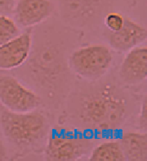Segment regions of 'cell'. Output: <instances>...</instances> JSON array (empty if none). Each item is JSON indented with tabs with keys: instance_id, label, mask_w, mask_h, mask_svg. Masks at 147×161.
Instances as JSON below:
<instances>
[{
	"instance_id": "cell-1",
	"label": "cell",
	"mask_w": 147,
	"mask_h": 161,
	"mask_svg": "<svg viewBox=\"0 0 147 161\" xmlns=\"http://www.w3.org/2000/svg\"><path fill=\"white\" fill-rule=\"evenodd\" d=\"M114 69L95 81L77 79L57 121L77 127L97 140L115 137L124 128L134 124L145 91L120 84Z\"/></svg>"
},
{
	"instance_id": "cell-2",
	"label": "cell",
	"mask_w": 147,
	"mask_h": 161,
	"mask_svg": "<svg viewBox=\"0 0 147 161\" xmlns=\"http://www.w3.org/2000/svg\"><path fill=\"white\" fill-rule=\"evenodd\" d=\"M47 21L33 28L29 57L12 72L38 94L44 108L55 114L61 111L77 80L69 68V55L84 34Z\"/></svg>"
},
{
	"instance_id": "cell-3",
	"label": "cell",
	"mask_w": 147,
	"mask_h": 161,
	"mask_svg": "<svg viewBox=\"0 0 147 161\" xmlns=\"http://www.w3.org/2000/svg\"><path fill=\"white\" fill-rule=\"evenodd\" d=\"M55 114L44 107L29 112H13L0 104V131L17 157L43 154Z\"/></svg>"
},
{
	"instance_id": "cell-4",
	"label": "cell",
	"mask_w": 147,
	"mask_h": 161,
	"mask_svg": "<svg viewBox=\"0 0 147 161\" xmlns=\"http://www.w3.org/2000/svg\"><path fill=\"white\" fill-rule=\"evenodd\" d=\"M59 18L68 27L97 35L103 26V18L112 11L127 13L136 0H56Z\"/></svg>"
},
{
	"instance_id": "cell-5",
	"label": "cell",
	"mask_w": 147,
	"mask_h": 161,
	"mask_svg": "<svg viewBox=\"0 0 147 161\" xmlns=\"http://www.w3.org/2000/svg\"><path fill=\"white\" fill-rule=\"evenodd\" d=\"M97 140L65 122L53 124L43 150L45 160H80L88 158Z\"/></svg>"
},
{
	"instance_id": "cell-6",
	"label": "cell",
	"mask_w": 147,
	"mask_h": 161,
	"mask_svg": "<svg viewBox=\"0 0 147 161\" xmlns=\"http://www.w3.org/2000/svg\"><path fill=\"white\" fill-rule=\"evenodd\" d=\"M116 54L105 42L85 43L70 52L69 68L79 80H98L115 68Z\"/></svg>"
},
{
	"instance_id": "cell-7",
	"label": "cell",
	"mask_w": 147,
	"mask_h": 161,
	"mask_svg": "<svg viewBox=\"0 0 147 161\" xmlns=\"http://www.w3.org/2000/svg\"><path fill=\"white\" fill-rule=\"evenodd\" d=\"M0 104L13 112L24 113L43 107L38 94L13 74L0 72Z\"/></svg>"
},
{
	"instance_id": "cell-8",
	"label": "cell",
	"mask_w": 147,
	"mask_h": 161,
	"mask_svg": "<svg viewBox=\"0 0 147 161\" xmlns=\"http://www.w3.org/2000/svg\"><path fill=\"white\" fill-rule=\"evenodd\" d=\"M120 84L132 89H141L147 78V48L140 45L124 53L120 63L114 69Z\"/></svg>"
},
{
	"instance_id": "cell-9",
	"label": "cell",
	"mask_w": 147,
	"mask_h": 161,
	"mask_svg": "<svg viewBox=\"0 0 147 161\" xmlns=\"http://www.w3.org/2000/svg\"><path fill=\"white\" fill-rule=\"evenodd\" d=\"M97 36L114 52L121 54L138 45L145 44L147 32L145 25L126 13L124 24L119 31L113 32L102 27Z\"/></svg>"
},
{
	"instance_id": "cell-10",
	"label": "cell",
	"mask_w": 147,
	"mask_h": 161,
	"mask_svg": "<svg viewBox=\"0 0 147 161\" xmlns=\"http://www.w3.org/2000/svg\"><path fill=\"white\" fill-rule=\"evenodd\" d=\"M56 4L52 0H17L13 19L22 30L34 28L54 15Z\"/></svg>"
},
{
	"instance_id": "cell-11",
	"label": "cell",
	"mask_w": 147,
	"mask_h": 161,
	"mask_svg": "<svg viewBox=\"0 0 147 161\" xmlns=\"http://www.w3.org/2000/svg\"><path fill=\"white\" fill-rule=\"evenodd\" d=\"M32 40L33 28H29L0 45V70L13 71L23 65L31 50Z\"/></svg>"
},
{
	"instance_id": "cell-12",
	"label": "cell",
	"mask_w": 147,
	"mask_h": 161,
	"mask_svg": "<svg viewBox=\"0 0 147 161\" xmlns=\"http://www.w3.org/2000/svg\"><path fill=\"white\" fill-rule=\"evenodd\" d=\"M118 140L126 160H147V134L141 130H126L119 134Z\"/></svg>"
},
{
	"instance_id": "cell-13",
	"label": "cell",
	"mask_w": 147,
	"mask_h": 161,
	"mask_svg": "<svg viewBox=\"0 0 147 161\" xmlns=\"http://www.w3.org/2000/svg\"><path fill=\"white\" fill-rule=\"evenodd\" d=\"M91 161L126 160L118 138L111 137L99 141L88 156Z\"/></svg>"
},
{
	"instance_id": "cell-14",
	"label": "cell",
	"mask_w": 147,
	"mask_h": 161,
	"mask_svg": "<svg viewBox=\"0 0 147 161\" xmlns=\"http://www.w3.org/2000/svg\"><path fill=\"white\" fill-rule=\"evenodd\" d=\"M22 31L10 15L0 14V45L15 38Z\"/></svg>"
},
{
	"instance_id": "cell-15",
	"label": "cell",
	"mask_w": 147,
	"mask_h": 161,
	"mask_svg": "<svg viewBox=\"0 0 147 161\" xmlns=\"http://www.w3.org/2000/svg\"><path fill=\"white\" fill-rule=\"evenodd\" d=\"M126 13L119 11H112L103 18V26L109 31H118L123 27Z\"/></svg>"
},
{
	"instance_id": "cell-16",
	"label": "cell",
	"mask_w": 147,
	"mask_h": 161,
	"mask_svg": "<svg viewBox=\"0 0 147 161\" xmlns=\"http://www.w3.org/2000/svg\"><path fill=\"white\" fill-rule=\"evenodd\" d=\"M146 96L145 95L141 99L138 111H137V114L135 118L134 124H133L135 129L146 131Z\"/></svg>"
},
{
	"instance_id": "cell-17",
	"label": "cell",
	"mask_w": 147,
	"mask_h": 161,
	"mask_svg": "<svg viewBox=\"0 0 147 161\" xmlns=\"http://www.w3.org/2000/svg\"><path fill=\"white\" fill-rule=\"evenodd\" d=\"M17 0H0V14L12 15Z\"/></svg>"
},
{
	"instance_id": "cell-18",
	"label": "cell",
	"mask_w": 147,
	"mask_h": 161,
	"mask_svg": "<svg viewBox=\"0 0 147 161\" xmlns=\"http://www.w3.org/2000/svg\"><path fill=\"white\" fill-rule=\"evenodd\" d=\"M9 159L8 150L2 140H0V161Z\"/></svg>"
}]
</instances>
